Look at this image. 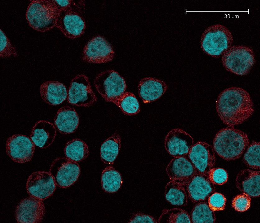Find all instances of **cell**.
Listing matches in <instances>:
<instances>
[{
  "instance_id": "1",
  "label": "cell",
  "mask_w": 260,
  "mask_h": 223,
  "mask_svg": "<svg viewBox=\"0 0 260 223\" xmlns=\"http://www.w3.org/2000/svg\"><path fill=\"white\" fill-rule=\"evenodd\" d=\"M216 108L224 124L230 127L242 124L254 111L249 93L239 87H231L223 90L217 98Z\"/></svg>"
},
{
  "instance_id": "2",
  "label": "cell",
  "mask_w": 260,
  "mask_h": 223,
  "mask_svg": "<svg viewBox=\"0 0 260 223\" xmlns=\"http://www.w3.org/2000/svg\"><path fill=\"white\" fill-rule=\"evenodd\" d=\"M249 144L247 134L234 127L221 129L213 140L215 152L222 158L232 161L239 158Z\"/></svg>"
},
{
  "instance_id": "3",
  "label": "cell",
  "mask_w": 260,
  "mask_h": 223,
  "mask_svg": "<svg viewBox=\"0 0 260 223\" xmlns=\"http://www.w3.org/2000/svg\"><path fill=\"white\" fill-rule=\"evenodd\" d=\"M58 13L52 0H33L28 6L26 15L30 27L44 32L56 27Z\"/></svg>"
},
{
  "instance_id": "4",
  "label": "cell",
  "mask_w": 260,
  "mask_h": 223,
  "mask_svg": "<svg viewBox=\"0 0 260 223\" xmlns=\"http://www.w3.org/2000/svg\"><path fill=\"white\" fill-rule=\"evenodd\" d=\"M233 42L230 30L222 25L216 24L205 30L201 36L200 47L207 54L218 58L232 46Z\"/></svg>"
},
{
  "instance_id": "5",
  "label": "cell",
  "mask_w": 260,
  "mask_h": 223,
  "mask_svg": "<svg viewBox=\"0 0 260 223\" xmlns=\"http://www.w3.org/2000/svg\"><path fill=\"white\" fill-rule=\"evenodd\" d=\"M221 60L227 71L240 75L248 73L255 62L253 50L244 45L231 46L222 55Z\"/></svg>"
},
{
  "instance_id": "6",
  "label": "cell",
  "mask_w": 260,
  "mask_h": 223,
  "mask_svg": "<svg viewBox=\"0 0 260 223\" xmlns=\"http://www.w3.org/2000/svg\"><path fill=\"white\" fill-rule=\"evenodd\" d=\"M95 87L99 93L108 102H113L125 92L127 86L124 78L117 71L109 70L95 77Z\"/></svg>"
},
{
  "instance_id": "7",
  "label": "cell",
  "mask_w": 260,
  "mask_h": 223,
  "mask_svg": "<svg viewBox=\"0 0 260 223\" xmlns=\"http://www.w3.org/2000/svg\"><path fill=\"white\" fill-rule=\"evenodd\" d=\"M67 100L71 104L79 107H89L96 101L97 97L87 76L78 75L72 80L67 91Z\"/></svg>"
},
{
  "instance_id": "8",
  "label": "cell",
  "mask_w": 260,
  "mask_h": 223,
  "mask_svg": "<svg viewBox=\"0 0 260 223\" xmlns=\"http://www.w3.org/2000/svg\"><path fill=\"white\" fill-rule=\"evenodd\" d=\"M72 3L68 8L58 12L56 27L68 38L74 39L83 34L86 25L84 18Z\"/></svg>"
},
{
  "instance_id": "9",
  "label": "cell",
  "mask_w": 260,
  "mask_h": 223,
  "mask_svg": "<svg viewBox=\"0 0 260 223\" xmlns=\"http://www.w3.org/2000/svg\"><path fill=\"white\" fill-rule=\"evenodd\" d=\"M53 175L56 184L66 188L73 184L80 173L79 164L66 157L56 159L52 163L49 171Z\"/></svg>"
},
{
  "instance_id": "10",
  "label": "cell",
  "mask_w": 260,
  "mask_h": 223,
  "mask_svg": "<svg viewBox=\"0 0 260 223\" xmlns=\"http://www.w3.org/2000/svg\"><path fill=\"white\" fill-rule=\"evenodd\" d=\"M114 56L111 45L104 37L99 35L92 38L85 46L81 58L88 63L102 64L111 61Z\"/></svg>"
},
{
  "instance_id": "11",
  "label": "cell",
  "mask_w": 260,
  "mask_h": 223,
  "mask_svg": "<svg viewBox=\"0 0 260 223\" xmlns=\"http://www.w3.org/2000/svg\"><path fill=\"white\" fill-rule=\"evenodd\" d=\"M35 146L30 137L25 135L15 134L7 139L6 152L13 161L24 163L32 159Z\"/></svg>"
},
{
  "instance_id": "12",
  "label": "cell",
  "mask_w": 260,
  "mask_h": 223,
  "mask_svg": "<svg viewBox=\"0 0 260 223\" xmlns=\"http://www.w3.org/2000/svg\"><path fill=\"white\" fill-rule=\"evenodd\" d=\"M56 187V184L51 173L44 171L32 173L26 183V189L29 194L42 200L52 196Z\"/></svg>"
},
{
  "instance_id": "13",
  "label": "cell",
  "mask_w": 260,
  "mask_h": 223,
  "mask_svg": "<svg viewBox=\"0 0 260 223\" xmlns=\"http://www.w3.org/2000/svg\"><path fill=\"white\" fill-rule=\"evenodd\" d=\"M188 157L198 173L208 175L216 162L213 146L204 141H198L194 144Z\"/></svg>"
},
{
  "instance_id": "14",
  "label": "cell",
  "mask_w": 260,
  "mask_h": 223,
  "mask_svg": "<svg viewBox=\"0 0 260 223\" xmlns=\"http://www.w3.org/2000/svg\"><path fill=\"white\" fill-rule=\"evenodd\" d=\"M45 213L43 200L30 196L22 199L18 204L15 211V217L18 223H39Z\"/></svg>"
},
{
  "instance_id": "15",
  "label": "cell",
  "mask_w": 260,
  "mask_h": 223,
  "mask_svg": "<svg viewBox=\"0 0 260 223\" xmlns=\"http://www.w3.org/2000/svg\"><path fill=\"white\" fill-rule=\"evenodd\" d=\"M193 137L183 130L172 129L167 134L164 139L165 148L174 157L187 156L194 144Z\"/></svg>"
},
{
  "instance_id": "16",
  "label": "cell",
  "mask_w": 260,
  "mask_h": 223,
  "mask_svg": "<svg viewBox=\"0 0 260 223\" xmlns=\"http://www.w3.org/2000/svg\"><path fill=\"white\" fill-rule=\"evenodd\" d=\"M166 171L170 180L183 186L197 173L194 166L186 156L174 157L168 164Z\"/></svg>"
},
{
  "instance_id": "17",
  "label": "cell",
  "mask_w": 260,
  "mask_h": 223,
  "mask_svg": "<svg viewBox=\"0 0 260 223\" xmlns=\"http://www.w3.org/2000/svg\"><path fill=\"white\" fill-rule=\"evenodd\" d=\"M188 196L193 203L204 201L215 190L208 175L197 173L186 184Z\"/></svg>"
},
{
  "instance_id": "18",
  "label": "cell",
  "mask_w": 260,
  "mask_h": 223,
  "mask_svg": "<svg viewBox=\"0 0 260 223\" xmlns=\"http://www.w3.org/2000/svg\"><path fill=\"white\" fill-rule=\"evenodd\" d=\"M168 88L163 80L151 77L144 78L138 85L139 95L145 103L151 102L160 98Z\"/></svg>"
},
{
  "instance_id": "19",
  "label": "cell",
  "mask_w": 260,
  "mask_h": 223,
  "mask_svg": "<svg viewBox=\"0 0 260 223\" xmlns=\"http://www.w3.org/2000/svg\"><path fill=\"white\" fill-rule=\"evenodd\" d=\"M260 171L250 169L240 171L235 179L237 188L241 192L253 198L260 196Z\"/></svg>"
},
{
  "instance_id": "20",
  "label": "cell",
  "mask_w": 260,
  "mask_h": 223,
  "mask_svg": "<svg viewBox=\"0 0 260 223\" xmlns=\"http://www.w3.org/2000/svg\"><path fill=\"white\" fill-rule=\"evenodd\" d=\"M56 134L54 125L49 121L40 120L36 122L34 126L30 138L35 146L44 148L52 143Z\"/></svg>"
},
{
  "instance_id": "21",
  "label": "cell",
  "mask_w": 260,
  "mask_h": 223,
  "mask_svg": "<svg viewBox=\"0 0 260 223\" xmlns=\"http://www.w3.org/2000/svg\"><path fill=\"white\" fill-rule=\"evenodd\" d=\"M41 97L46 103L53 105H59L67 98V90L66 86L57 81H48L40 87Z\"/></svg>"
},
{
  "instance_id": "22",
  "label": "cell",
  "mask_w": 260,
  "mask_h": 223,
  "mask_svg": "<svg viewBox=\"0 0 260 223\" xmlns=\"http://www.w3.org/2000/svg\"><path fill=\"white\" fill-rule=\"evenodd\" d=\"M79 123V118L75 110L64 106L58 111L54 119V126L61 133L69 134L74 132Z\"/></svg>"
},
{
  "instance_id": "23",
  "label": "cell",
  "mask_w": 260,
  "mask_h": 223,
  "mask_svg": "<svg viewBox=\"0 0 260 223\" xmlns=\"http://www.w3.org/2000/svg\"><path fill=\"white\" fill-rule=\"evenodd\" d=\"M121 138L115 133L106 139L100 148L101 160L104 163L112 165L116 159L121 147Z\"/></svg>"
},
{
  "instance_id": "24",
  "label": "cell",
  "mask_w": 260,
  "mask_h": 223,
  "mask_svg": "<svg viewBox=\"0 0 260 223\" xmlns=\"http://www.w3.org/2000/svg\"><path fill=\"white\" fill-rule=\"evenodd\" d=\"M101 182L104 191L112 193L117 192L121 188L123 180L120 173L113 166H110L102 171Z\"/></svg>"
},
{
  "instance_id": "25",
  "label": "cell",
  "mask_w": 260,
  "mask_h": 223,
  "mask_svg": "<svg viewBox=\"0 0 260 223\" xmlns=\"http://www.w3.org/2000/svg\"><path fill=\"white\" fill-rule=\"evenodd\" d=\"M165 196L174 205L183 206L188 203V196L183 185L171 180L165 186Z\"/></svg>"
},
{
  "instance_id": "26",
  "label": "cell",
  "mask_w": 260,
  "mask_h": 223,
  "mask_svg": "<svg viewBox=\"0 0 260 223\" xmlns=\"http://www.w3.org/2000/svg\"><path fill=\"white\" fill-rule=\"evenodd\" d=\"M64 152L67 158L78 162L87 157L89 150L88 145L84 141L79 139H74L66 143Z\"/></svg>"
},
{
  "instance_id": "27",
  "label": "cell",
  "mask_w": 260,
  "mask_h": 223,
  "mask_svg": "<svg viewBox=\"0 0 260 223\" xmlns=\"http://www.w3.org/2000/svg\"><path fill=\"white\" fill-rule=\"evenodd\" d=\"M117 106L124 114L133 116L138 114L140 111L139 102L136 96L129 92H125L113 102Z\"/></svg>"
},
{
  "instance_id": "28",
  "label": "cell",
  "mask_w": 260,
  "mask_h": 223,
  "mask_svg": "<svg viewBox=\"0 0 260 223\" xmlns=\"http://www.w3.org/2000/svg\"><path fill=\"white\" fill-rule=\"evenodd\" d=\"M192 223H214L216 217L214 211L210 208L208 203L204 201L197 202L191 211Z\"/></svg>"
},
{
  "instance_id": "29",
  "label": "cell",
  "mask_w": 260,
  "mask_h": 223,
  "mask_svg": "<svg viewBox=\"0 0 260 223\" xmlns=\"http://www.w3.org/2000/svg\"><path fill=\"white\" fill-rule=\"evenodd\" d=\"M158 221L159 223H192L190 216L188 212L178 208L163 210Z\"/></svg>"
},
{
  "instance_id": "30",
  "label": "cell",
  "mask_w": 260,
  "mask_h": 223,
  "mask_svg": "<svg viewBox=\"0 0 260 223\" xmlns=\"http://www.w3.org/2000/svg\"><path fill=\"white\" fill-rule=\"evenodd\" d=\"M248 146L244 155L243 161L245 164L249 168L259 170L260 142L253 141Z\"/></svg>"
},
{
  "instance_id": "31",
  "label": "cell",
  "mask_w": 260,
  "mask_h": 223,
  "mask_svg": "<svg viewBox=\"0 0 260 223\" xmlns=\"http://www.w3.org/2000/svg\"><path fill=\"white\" fill-rule=\"evenodd\" d=\"M11 56L17 57L18 56L17 51L4 32L0 29V57L2 58H6Z\"/></svg>"
},
{
  "instance_id": "32",
  "label": "cell",
  "mask_w": 260,
  "mask_h": 223,
  "mask_svg": "<svg viewBox=\"0 0 260 223\" xmlns=\"http://www.w3.org/2000/svg\"><path fill=\"white\" fill-rule=\"evenodd\" d=\"M251 199L247 194L243 193L236 196L233 199L232 205L237 211L244 212L250 207Z\"/></svg>"
},
{
  "instance_id": "33",
  "label": "cell",
  "mask_w": 260,
  "mask_h": 223,
  "mask_svg": "<svg viewBox=\"0 0 260 223\" xmlns=\"http://www.w3.org/2000/svg\"><path fill=\"white\" fill-rule=\"evenodd\" d=\"M208 177L214 184L222 185L227 181L228 177L226 170L221 168H212L209 171Z\"/></svg>"
},
{
  "instance_id": "34",
  "label": "cell",
  "mask_w": 260,
  "mask_h": 223,
  "mask_svg": "<svg viewBox=\"0 0 260 223\" xmlns=\"http://www.w3.org/2000/svg\"><path fill=\"white\" fill-rule=\"evenodd\" d=\"M208 198V203L211 210L214 211L224 209L226 199L223 194L218 192L213 193Z\"/></svg>"
},
{
  "instance_id": "35",
  "label": "cell",
  "mask_w": 260,
  "mask_h": 223,
  "mask_svg": "<svg viewBox=\"0 0 260 223\" xmlns=\"http://www.w3.org/2000/svg\"><path fill=\"white\" fill-rule=\"evenodd\" d=\"M153 216L144 213H137L133 215L128 223H157Z\"/></svg>"
},
{
  "instance_id": "36",
  "label": "cell",
  "mask_w": 260,
  "mask_h": 223,
  "mask_svg": "<svg viewBox=\"0 0 260 223\" xmlns=\"http://www.w3.org/2000/svg\"><path fill=\"white\" fill-rule=\"evenodd\" d=\"M52 1L56 9L59 12L69 7L72 4V1L52 0Z\"/></svg>"
}]
</instances>
